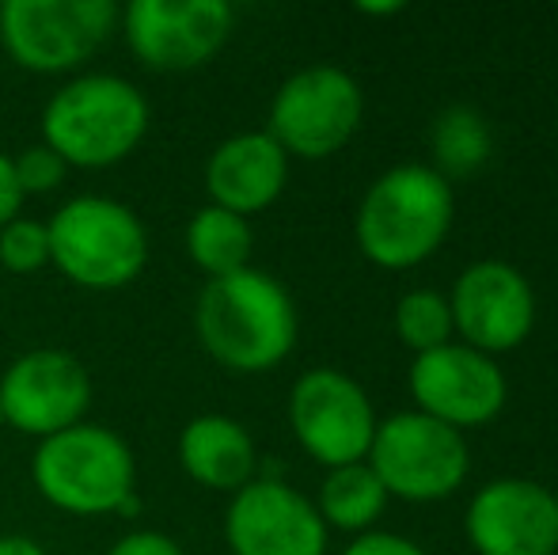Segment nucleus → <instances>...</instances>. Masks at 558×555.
Here are the masks:
<instances>
[{"mask_svg": "<svg viewBox=\"0 0 558 555\" xmlns=\"http://www.w3.org/2000/svg\"><path fill=\"white\" fill-rule=\"evenodd\" d=\"M194 327L206 354L225 370L266 373L296 347V304L278 278L243 267L202 286Z\"/></svg>", "mask_w": 558, "mask_h": 555, "instance_id": "obj_1", "label": "nucleus"}, {"mask_svg": "<svg viewBox=\"0 0 558 555\" xmlns=\"http://www.w3.org/2000/svg\"><path fill=\"white\" fill-rule=\"evenodd\" d=\"M145 92L114 73L73 76L50 96L43 111V145H50L69 168H111L145 141Z\"/></svg>", "mask_w": 558, "mask_h": 555, "instance_id": "obj_2", "label": "nucleus"}, {"mask_svg": "<svg viewBox=\"0 0 558 555\" xmlns=\"http://www.w3.org/2000/svg\"><path fill=\"white\" fill-rule=\"evenodd\" d=\"M31 480L50 506L76 518L137 510V460L122 434L99 422H76L38 442Z\"/></svg>", "mask_w": 558, "mask_h": 555, "instance_id": "obj_3", "label": "nucleus"}, {"mask_svg": "<svg viewBox=\"0 0 558 555\" xmlns=\"http://www.w3.org/2000/svg\"><path fill=\"white\" fill-rule=\"evenodd\" d=\"M452 229V186L441 171L403 164L368 186L357 214V244L376 267L403 270L445 244Z\"/></svg>", "mask_w": 558, "mask_h": 555, "instance_id": "obj_4", "label": "nucleus"}, {"mask_svg": "<svg viewBox=\"0 0 558 555\" xmlns=\"http://www.w3.org/2000/svg\"><path fill=\"white\" fill-rule=\"evenodd\" d=\"M50 267L81 289H122L148 263V232L125 202L107 194H76L46 221Z\"/></svg>", "mask_w": 558, "mask_h": 555, "instance_id": "obj_5", "label": "nucleus"}, {"mask_svg": "<svg viewBox=\"0 0 558 555\" xmlns=\"http://www.w3.org/2000/svg\"><path fill=\"white\" fill-rule=\"evenodd\" d=\"M122 23L114 0H4L0 46L27 73H73Z\"/></svg>", "mask_w": 558, "mask_h": 555, "instance_id": "obj_6", "label": "nucleus"}, {"mask_svg": "<svg viewBox=\"0 0 558 555\" xmlns=\"http://www.w3.org/2000/svg\"><path fill=\"white\" fill-rule=\"evenodd\" d=\"M368 468L388 495L434 503V498L452 495L463 483L468 445H463L460 430L422 415V411H407V415H391L376 426V437L368 445Z\"/></svg>", "mask_w": 558, "mask_h": 555, "instance_id": "obj_7", "label": "nucleus"}, {"mask_svg": "<svg viewBox=\"0 0 558 555\" xmlns=\"http://www.w3.org/2000/svg\"><path fill=\"white\" fill-rule=\"evenodd\" d=\"M361 88L345 69L312 65L293 73L270 104V134L286 156L324 160L361 126Z\"/></svg>", "mask_w": 558, "mask_h": 555, "instance_id": "obj_8", "label": "nucleus"}, {"mask_svg": "<svg viewBox=\"0 0 558 555\" xmlns=\"http://www.w3.org/2000/svg\"><path fill=\"white\" fill-rule=\"evenodd\" d=\"M228 0H133L122 12L133 58L156 73H186L221 53L232 35Z\"/></svg>", "mask_w": 558, "mask_h": 555, "instance_id": "obj_9", "label": "nucleus"}, {"mask_svg": "<svg viewBox=\"0 0 558 555\" xmlns=\"http://www.w3.org/2000/svg\"><path fill=\"white\" fill-rule=\"evenodd\" d=\"M92 408V373L69 350H27L0 377V411L4 426L27 437L61 434L84 422Z\"/></svg>", "mask_w": 558, "mask_h": 555, "instance_id": "obj_10", "label": "nucleus"}, {"mask_svg": "<svg viewBox=\"0 0 558 555\" xmlns=\"http://www.w3.org/2000/svg\"><path fill=\"white\" fill-rule=\"evenodd\" d=\"M296 442L327 468L361 464L376 437V415L365 388L338 370H308L289 396Z\"/></svg>", "mask_w": 558, "mask_h": 555, "instance_id": "obj_11", "label": "nucleus"}, {"mask_svg": "<svg viewBox=\"0 0 558 555\" xmlns=\"http://www.w3.org/2000/svg\"><path fill=\"white\" fill-rule=\"evenodd\" d=\"M225 541L232 555H324L327 526L301 491L255 475L228 503Z\"/></svg>", "mask_w": 558, "mask_h": 555, "instance_id": "obj_12", "label": "nucleus"}, {"mask_svg": "<svg viewBox=\"0 0 558 555\" xmlns=\"http://www.w3.org/2000/svg\"><path fill=\"white\" fill-rule=\"evenodd\" d=\"M452 324L463 331L471 350L490 358L494 350H513L532 335L536 293L517 267L486 260L468 267L448 301Z\"/></svg>", "mask_w": 558, "mask_h": 555, "instance_id": "obj_13", "label": "nucleus"}, {"mask_svg": "<svg viewBox=\"0 0 558 555\" xmlns=\"http://www.w3.org/2000/svg\"><path fill=\"white\" fill-rule=\"evenodd\" d=\"M411 388L422 415L445 426H483L506 408V373L471 347H441L418 354Z\"/></svg>", "mask_w": 558, "mask_h": 555, "instance_id": "obj_14", "label": "nucleus"}, {"mask_svg": "<svg viewBox=\"0 0 558 555\" xmlns=\"http://www.w3.org/2000/svg\"><path fill=\"white\" fill-rule=\"evenodd\" d=\"M468 541L478 555H555L558 498L532 480H494L468 510Z\"/></svg>", "mask_w": 558, "mask_h": 555, "instance_id": "obj_15", "label": "nucleus"}, {"mask_svg": "<svg viewBox=\"0 0 558 555\" xmlns=\"http://www.w3.org/2000/svg\"><path fill=\"white\" fill-rule=\"evenodd\" d=\"M289 179V156L266 130L235 134L221 141L206 160L209 206H221L235 217L263 214L278 202Z\"/></svg>", "mask_w": 558, "mask_h": 555, "instance_id": "obj_16", "label": "nucleus"}, {"mask_svg": "<svg viewBox=\"0 0 558 555\" xmlns=\"http://www.w3.org/2000/svg\"><path fill=\"white\" fill-rule=\"evenodd\" d=\"M179 464L209 491H240L255 480L258 453L243 422L232 415H198L179 434Z\"/></svg>", "mask_w": 558, "mask_h": 555, "instance_id": "obj_17", "label": "nucleus"}, {"mask_svg": "<svg viewBox=\"0 0 558 555\" xmlns=\"http://www.w3.org/2000/svg\"><path fill=\"white\" fill-rule=\"evenodd\" d=\"M183 240L191 263L198 270H206L209 278H225L243 270L251 260V248H255L247 217H235L221 206H202L191 217V225H186Z\"/></svg>", "mask_w": 558, "mask_h": 555, "instance_id": "obj_18", "label": "nucleus"}, {"mask_svg": "<svg viewBox=\"0 0 558 555\" xmlns=\"http://www.w3.org/2000/svg\"><path fill=\"white\" fill-rule=\"evenodd\" d=\"M384 503H388V491L376 480L373 468L361 460V464H345V468H331V475L324 480V491H319V518L324 526L335 529H368L376 518H380Z\"/></svg>", "mask_w": 558, "mask_h": 555, "instance_id": "obj_19", "label": "nucleus"}, {"mask_svg": "<svg viewBox=\"0 0 558 555\" xmlns=\"http://www.w3.org/2000/svg\"><path fill=\"white\" fill-rule=\"evenodd\" d=\"M434 153L445 171L468 176L490 156V130L471 107H448L434 126Z\"/></svg>", "mask_w": 558, "mask_h": 555, "instance_id": "obj_20", "label": "nucleus"}, {"mask_svg": "<svg viewBox=\"0 0 558 555\" xmlns=\"http://www.w3.org/2000/svg\"><path fill=\"white\" fill-rule=\"evenodd\" d=\"M396 327L399 339L407 342L418 354H429V350L448 347V335H452V309L441 293L434 289H414L399 301L396 309Z\"/></svg>", "mask_w": 558, "mask_h": 555, "instance_id": "obj_21", "label": "nucleus"}, {"mask_svg": "<svg viewBox=\"0 0 558 555\" xmlns=\"http://www.w3.org/2000/svg\"><path fill=\"white\" fill-rule=\"evenodd\" d=\"M0 267L8 275H35V270L50 267V229H46V221L12 217L0 229Z\"/></svg>", "mask_w": 558, "mask_h": 555, "instance_id": "obj_22", "label": "nucleus"}, {"mask_svg": "<svg viewBox=\"0 0 558 555\" xmlns=\"http://www.w3.org/2000/svg\"><path fill=\"white\" fill-rule=\"evenodd\" d=\"M12 168H15V183H20L23 198H27V194L58 191L69 176V164L61 160L50 145H43V141L31 145V148H23L20 156H12Z\"/></svg>", "mask_w": 558, "mask_h": 555, "instance_id": "obj_23", "label": "nucleus"}, {"mask_svg": "<svg viewBox=\"0 0 558 555\" xmlns=\"http://www.w3.org/2000/svg\"><path fill=\"white\" fill-rule=\"evenodd\" d=\"M107 555H186L179 548V541H171L168 533H156V529H133L122 541H114V548Z\"/></svg>", "mask_w": 558, "mask_h": 555, "instance_id": "obj_24", "label": "nucleus"}, {"mask_svg": "<svg viewBox=\"0 0 558 555\" xmlns=\"http://www.w3.org/2000/svg\"><path fill=\"white\" fill-rule=\"evenodd\" d=\"M345 555H426L414 541L407 536H396V533H368L361 541H353Z\"/></svg>", "mask_w": 558, "mask_h": 555, "instance_id": "obj_25", "label": "nucleus"}, {"mask_svg": "<svg viewBox=\"0 0 558 555\" xmlns=\"http://www.w3.org/2000/svg\"><path fill=\"white\" fill-rule=\"evenodd\" d=\"M23 206V191L15 183V168H12V156L0 153V229H4L12 217H20Z\"/></svg>", "mask_w": 558, "mask_h": 555, "instance_id": "obj_26", "label": "nucleus"}, {"mask_svg": "<svg viewBox=\"0 0 558 555\" xmlns=\"http://www.w3.org/2000/svg\"><path fill=\"white\" fill-rule=\"evenodd\" d=\"M0 555H46V548L35 536L12 533V536H0Z\"/></svg>", "mask_w": 558, "mask_h": 555, "instance_id": "obj_27", "label": "nucleus"}, {"mask_svg": "<svg viewBox=\"0 0 558 555\" xmlns=\"http://www.w3.org/2000/svg\"><path fill=\"white\" fill-rule=\"evenodd\" d=\"M357 12H368V15H391V12H403V4H357Z\"/></svg>", "mask_w": 558, "mask_h": 555, "instance_id": "obj_28", "label": "nucleus"}, {"mask_svg": "<svg viewBox=\"0 0 558 555\" xmlns=\"http://www.w3.org/2000/svg\"><path fill=\"white\" fill-rule=\"evenodd\" d=\"M0 430H4V411H0Z\"/></svg>", "mask_w": 558, "mask_h": 555, "instance_id": "obj_29", "label": "nucleus"}]
</instances>
